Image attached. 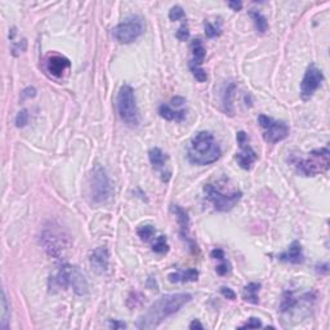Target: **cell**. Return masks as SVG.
Wrapping results in <instances>:
<instances>
[{
    "mask_svg": "<svg viewBox=\"0 0 330 330\" xmlns=\"http://www.w3.org/2000/svg\"><path fill=\"white\" fill-rule=\"evenodd\" d=\"M71 286H73L74 292H75L76 294H79V296L87 294V292H88V284H87V280H85L84 275L80 272V270H79L78 267L74 268Z\"/></svg>",
    "mask_w": 330,
    "mask_h": 330,
    "instance_id": "obj_18",
    "label": "cell"
},
{
    "mask_svg": "<svg viewBox=\"0 0 330 330\" xmlns=\"http://www.w3.org/2000/svg\"><path fill=\"white\" fill-rule=\"evenodd\" d=\"M204 192L207 195V199L213 204V207L218 212H228L232 208L236 207V204L240 202L242 194L241 191H233L232 194H223L220 190H217L213 185H205Z\"/></svg>",
    "mask_w": 330,
    "mask_h": 330,
    "instance_id": "obj_7",
    "label": "cell"
},
{
    "mask_svg": "<svg viewBox=\"0 0 330 330\" xmlns=\"http://www.w3.org/2000/svg\"><path fill=\"white\" fill-rule=\"evenodd\" d=\"M297 299L296 297L293 296L292 292H285L281 299V305H280V311L281 312H288L292 310L293 307H296Z\"/></svg>",
    "mask_w": 330,
    "mask_h": 330,
    "instance_id": "obj_26",
    "label": "cell"
},
{
    "mask_svg": "<svg viewBox=\"0 0 330 330\" xmlns=\"http://www.w3.org/2000/svg\"><path fill=\"white\" fill-rule=\"evenodd\" d=\"M220 34H222V32H220V28H217L214 25H212L211 22L205 23V35H207L208 39H213L216 38V36H220Z\"/></svg>",
    "mask_w": 330,
    "mask_h": 330,
    "instance_id": "obj_32",
    "label": "cell"
},
{
    "mask_svg": "<svg viewBox=\"0 0 330 330\" xmlns=\"http://www.w3.org/2000/svg\"><path fill=\"white\" fill-rule=\"evenodd\" d=\"M191 52L192 60L190 61L189 67H202V63L204 62L207 49L200 39H195L191 41Z\"/></svg>",
    "mask_w": 330,
    "mask_h": 330,
    "instance_id": "obj_17",
    "label": "cell"
},
{
    "mask_svg": "<svg viewBox=\"0 0 330 330\" xmlns=\"http://www.w3.org/2000/svg\"><path fill=\"white\" fill-rule=\"evenodd\" d=\"M74 268L75 267L67 263L62 264L58 268V272L49 279V288L51 289H67L71 285Z\"/></svg>",
    "mask_w": 330,
    "mask_h": 330,
    "instance_id": "obj_12",
    "label": "cell"
},
{
    "mask_svg": "<svg viewBox=\"0 0 330 330\" xmlns=\"http://www.w3.org/2000/svg\"><path fill=\"white\" fill-rule=\"evenodd\" d=\"M170 211L176 214L177 220H178V224H179V232H181L182 239L187 240L190 245H191L192 248H195V244L190 240V236H189V232H190L189 214L186 213V211H183L182 208L179 207V205H170Z\"/></svg>",
    "mask_w": 330,
    "mask_h": 330,
    "instance_id": "obj_15",
    "label": "cell"
},
{
    "mask_svg": "<svg viewBox=\"0 0 330 330\" xmlns=\"http://www.w3.org/2000/svg\"><path fill=\"white\" fill-rule=\"evenodd\" d=\"M176 36L181 41H186L187 39L190 38V31H189V26H187V23H183V25L178 28V31H177Z\"/></svg>",
    "mask_w": 330,
    "mask_h": 330,
    "instance_id": "obj_33",
    "label": "cell"
},
{
    "mask_svg": "<svg viewBox=\"0 0 330 330\" xmlns=\"http://www.w3.org/2000/svg\"><path fill=\"white\" fill-rule=\"evenodd\" d=\"M14 35H16V27H13L12 30H10V32H9V39H10V40H13V39H14Z\"/></svg>",
    "mask_w": 330,
    "mask_h": 330,
    "instance_id": "obj_42",
    "label": "cell"
},
{
    "mask_svg": "<svg viewBox=\"0 0 330 330\" xmlns=\"http://www.w3.org/2000/svg\"><path fill=\"white\" fill-rule=\"evenodd\" d=\"M258 124L263 129V138L268 143H277L280 141H284L289 135V126L284 121L274 120L266 115H259Z\"/></svg>",
    "mask_w": 330,
    "mask_h": 330,
    "instance_id": "obj_8",
    "label": "cell"
},
{
    "mask_svg": "<svg viewBox=\"0 0 330 330\" xmlns=\"http://www.w3.org/2000/svg\"><path fill=\"white\" fill-rule=\"evenodd\" d=\"M279 259L283 262H289V263L293 264H302L305 262V254H303L301 242L298 240H294L290 244L289 249L279 255Z\"/></svg>",
    "mask_w": 330,
    "mask_h": 330,
    "instance_id": "obj_16",
    "label": "cell"
},
{
    "mask_svg": "<svg viewBox=\"0 0 330 330\" xmlns=\"http://www.w3.org/2000/svg\"><path fill=\"white\" fill-rule=\"evenodd\" d=\"M186 17L185 10H183L182 6L174 5L170 8L169 10V19L170 21H179V19H183Z\"/></svg>",
    "mask_w": 330,
    "mask_h": 330,
    "instance_id": "obj_29",
    "label": "cell"
},
{
    "mask_svg": "<svg viewBox=\"0 0 330 330\" xmlns=\"http://www.w3.org/2000/svg\"><path fill=\"white\" fill-rule=\"evenodd\" d=\"M220 293H222V296H223L224 298L229 299V301H235L236 299L235 292H233L231 288H228V286H222V288H220Z\"/></svg>",
    "mask_w": 330,
    "mask_h": 330,
    "instance_id": "obj_36",
    "label": "cell"
},
{
    "mask_svg": "<svg viewBox=\"0 0 330 330\" xmlns=\"http://www.w3.org/2000/svg\"><path fill=\"white\" fill-rule=\"evenodd\" d=\"M191 299L192 296L189 293H176V294H165L160 297L139 318L137 328L154 329L159 327L165 319L178 312L186 303L191 302Z\"/></svg>",
    "mask_w": 330,
    "mask_h": 330,
    "instance_id": "obj_1",
    "label": "cell"
},
{
    "mask_svg": "<svg viewBox=\"0 0 330 330\" xmlns=\"http://www.w3.org/2000/svg\"><path fill=\"white\" fill-rule=\"evenodd\" d=\"M28 123V111L26 110H21L18 113H17L16 116V125L17 128H23V126L27 125Z\"/></svg>",
    "mask_w": 330,
    "mask_h": 330,
    "instance_id": "obj_31",
    "label": "cell"
},
{
    "mask_svg": "<svg viewBox=\"0 0 330 330\" xmlns=\"http://www.w3.org/2000/svg\"><path fill=\"white\" fill-rule=\"evenodd\" d=\"M220 264L218 266L217 268H216V271H217V274L220 275V276H226L227 274L231 272V264H229V262L227 261L226 257L220 258Z\"/></svg>",
    "mask_w": 330,
    "mask_h": 330,
    "instance_id": "obj_30",
    "label": "cell"
},
{
    "mask_svg": "<svg viewBox=\"0 0 330 330\" xmlns=\"http://www.w3.org/2000/svg\"><path fill=\"white\" fill-rule=\"evenodd\" d=\"M240 328H242V329H246V328H248V329H258V328H262V323L259 319L250 318L245 324L241 325Z\"/></svg>",
    "mask_w": 330,
    "mask_h": 330,
    "instance_id": "obj_34",
    "label": "cell"
},
{
    "mask_svg": "<svg viewBox=\"0 0 330 330\" xmlns=\"http://www.w3.org/2000/svg\"><path fill=\"white\" fill-rule=\"evenodd\" d=\"M190 329L191 330H195V329H199V330H204V327H203V324L202 323H200V321L199 320H194L191 323V324H190Z\"/></svg>",
    "mask_w": 330,
    "mask_h": 330,
    "instance_id": "obj_40",
    "label": "cell"
},
{
    "mask_svg": "<svg viewBox=\"0 0 330 330\" xmlns=\"http://www.w3.org/2000/svg\"><path fill=\"white\" fill-rule=\"evenodd\" d=\"M109 327H110L111 329H124V328H126V325L124 324L123 321L110 320V323H109Z\"/></svg>",
    "mask_w": 330,
    "mask_h": 330,
    "instance_id": "obj_38",
    "label": "cell"
},
{
    "mask_svg": "<svg viewBox=\"0 0 330 330\" xmlns=\"http://www.w3.org/2000/svg\"><path fill=\"white\" fill-rule=\"evenodd\" d=\"M152 250L157 254H164L169 250V245H168L167 237L165 236H159L156 240H155L154 245H152Z\"/></svg>",
    "mask_w": 330,
    "mask_h": 330,
    "instance_id": "obj_28",
    "label": "cell"
},
{
    "mask_svg": "<svg viewBox=\"0 0 330 330\" xmlns=\"http://www.w3.org/2000/svg\"><path fill=\"white\" fill-rule=\"evenodd\" d=\"M172 104H173L174 106H181V105L185 104V98H183V97H174L173 100H172Z\"/></svg>",
    "mask_w": 330,
    "mask_h": 330,
    "instance_id": "obj_41",
    "label": "cell"
},
{
    "mask_svg": "<svg viewBox=\"0 0 330 330\" xmlns=\"http://www.w3.org/2000/svg\"><path fill=\"white\" fill-rule=\"evenodd\" d=\"M228 6L231 8L232 10H235V12H237V10H241L242 8V3L241 1H237V0H231V1H228Z\"/></svg>",
    "mask_w": 330,
    "mask_h": 330,
    "instance_id": "obj_39",
    "label": "cell"
},
{
    "mask_svg": "<svg viewBox=\"0 0 330 330\" xmlns=\"http://www.w3.org/2000/svg\"><path fill=\"white\" fill-rule=\"evenodd\" d=\"M159 115H160L163 119L168 120V121H173V120H176V121H182L186 117V111H174L172 110L170 106H168V105H161V106L159 107Z\"/></svg>",
    "mask_w": 330,
    "mask_h": 330,
    "instance_id": "obj_21",
    "label": "cell"
},
{
    "mask_svg": "<svg viewBox=\"0 0 330 330\" xmlns=\"http://www.w3.org/2000/svg\"><path fill=\"white\" fill-rule=\"evenodd\" d=\"M249 16L252 17L253 22H254L255 28L258 30V32H261V34H264V32L268 30V22L266 17L262 14L261 12H258V10L252 9L249 12Z\"/></svg>",
    "mask_w": 330,
    "mask_h": 330,
    "instance_id": "obj_25",
    "label": "cell"
},
{
    "mask_svg": "<svg viewBox=\"0 0 330 330\" xmlns=\"http://www.w3.org/2000/svg\"><path fill=\"white\" fill-rule=\"evenodd\" d=\"M145 32V22L138 16L126 18L112 30L113 38L121 44H130Z\"/></svg>",
    "mask_w": 330,
    "mask_h": 330,
    "instance_id": "obj_6",
    "label": "cell"
},
{
    "mask_svg": "<svg viewBox=\"0 0 330 330\" xmlns=\"http://www.w3.org/2000/svg\"><path fill=\"white\" fill-rule=\"evenodd\" d=\"M261 290V284L259 283H250L244 286L242 289V299L245 302L252 303V305H258L259 298H258V293Z\"/></svg>",
    "mask_w": 330,
    "mask_h": 330,
    "instance_id": "obj_20",
    "label": "cell"
},
{
    "mask_svg": "<svg viewBox=\"0 0 330 330\" xmlns=\"http://www.w3.org/2000/svg\"><path fill=\"white\" fill-rule=\"evenodd\" d=\"M148 159L151 161L152 167L155 169H163L165 167V161H167V156L161 151L159 147H154L148 151Z\"/></svg>",
    "mask_w": 330,
    "mask_h": 330,
    "instance_id": "obj_24",
    "label": "cell"
},
{
    "mask_svg": "<svg viewBox=\"0 0 330 330\" xmlns=\"http://www.w3.org/2000/svg\"><path fill=\"white\" fill-rule=\"evenodd\" d=\"M36 96V89L32 88V87H27L26 89H23L22 93H21V98L23 100H26V98H31V97H35Z\"/></svg>",
    "mask_w": 330,
    "mask_h": 330,
    "instance_id": "obj_37",
    "label": "cell"
},
{
    "mask_svg": "<svg viewBox=\"0 0 330 330\" xmlns=\"http://www.w3.org/2000/svg\"><path fill=\"white\" fill-rule=\"evenodd\" d=\"M236 89L235 83H229L226 87L223 92V97H222V102H223V110L226 115L232 116L233 115V107H232V98H233V92Z\"/></svg>",
    "mask_w": 330,
    "mask_h": 330,
    "instance_id": "obj_22",
    "label": "cell"
},
{
    "mask_svg": "<svg viewBox=\"0 0 330 330\" xmlns=\"http://www.w3.org/2000/svg\"><path fill=\"white\" fill-rule=\"evenodd\" d=\"M109 250L105 246H100V248L95 249L93 252L89 255V262H91L92 268L95 270L97 274H104L109 268Z\"/></svg>",
    "mask_w": 330,
    "mask_h": 330,
    "instance_id": "obj_13",
    "label": "cell"
},
{
    "mask_svg": "<svg viewBox=\"0 0 330 330\" xmlns=\"http://www.w3.org/2000/svg\"><path fill=\"white\" fill-rule=\"evenodd\" d=\"M330 151L328 147H321L311 151L305 159L293 160L297 172L303 177H315L325 173L329 169Z\"/></svg>",
    "mask_w": 330,
    "mask_h": 330,
    "instance_id": "obj_3",
    "label": "cell"
},
{
    "mask_svg": "<svg viewBox=\"0 0 330 330\" xmlns=\"http://www.w3.org/2000/svg\"><path fill=\"white\" fill-rule=\"evenodd\" d=\"M10 321V306L8 303L5 290H1V320H0V328L1 329H8Z\"/></svg>",
    "mask_w": 330,
    "mask_h": 330,
    "instance_id": "obj_23",
    "label": "cell"
},
{
    "mask_svg": "<svg viewBox=\"0 0 330 330\" xmlns=\"http://www.w3.org/2000/svg\"><path fill=\"white\" fill-rule=\"evenodd\" d=\"M220 154V147L214 141L213 134L209 132H199L191 139L187 157L190 163L196 165H209L216 163Z\"/></svg>",
    "mask_w": 330,
    "mask_h": 330,
    "instance_id": "obj_2",
    "label": "cell"
},
{
    "mask_svg": "<svg viewBox=\"0 0 330 330\" xmlns=\"http://www.w3.org/2000/svg\"><path fill=\"white\" fill-rule=\"evenodd\" d=\"M26 47H27V41H26V39H22L21 41H18V43H16V44L13 45V56H18V53L21 52H25L26 51Z\"/></svg>",
    "mask_w": 330,
    "mask_h": 330,
    "instance_id": "obj_35",
    "label": "cell"
},
{
    "mask_svg": "<svg viewBox=\"0 0 330 330\" xmlns=\"http://www.w3.org/2000/svg\"><path fill=\"white\" fill-rule=\"evenodd\" d=\"M236 141H237L240 148H241V152L236 154V161L240 165V168L249 170L252 168L253 163L258 159V155L255 154L254 150L249 145V137L245 132H242V130L237 132Z\"/></svg>",
    "mask_w": 330,
    "mask_h": 330,
    "instance_id": "obj_11",
    "label": "cell"
},
{
    "mask_svg": "<svg viewBox=\"0 0 330 330\" xmlns=\"http://www.w3.org/2000/svg\"><path fill=\"white\" fill-rule=\"evenodd\" d=\"M41 244L48 254L60 259L65 250L69 249V236H63L61 231L48 228L41 235Z\"/></svg>",
    "mask_w": 330,
    "mask_h": 330,
    "instance_id": "obj_9",
    "label": "cell"
},
{
    "mask_svg": "<svg viewBox=\"0 0 330 330\" xmlns=\"http://www.w3.org/2000/svg\"><path fill=\"white\" fill-rule=\"evenodd\" d=\"M117 111L119 116L129 126H137L139 124L138 107L135 104L134 92L130 85L124 84L117 95Z\"/></svg>",
    "mask_w": 330,
    "mask_h": 330,
    "instance_id": "obj_5",
    "label": "cell"
},
{
    "mask_svg": "<svg viewBox=\"0 0 330 330\" xmlns=\"http://www.w3.org/2000/svg\"><path fill=\"white\" fill-rule=\"evenodd\" d=\"M71 66L69 58L61 56V54H53L49 56L47 62V69L51 73V75L56 76V78H61L63 74L66 73L67 70Z\"/></svg>",
    "mask_w": 330,
    "mask_h": 330,
    "instance_id": "obj_14",
    "label": "cell"
},
{
    "mask_svg": "<svg viewBox=\"0 0 330 330\" xmlns=\"http://www.w3.org/2000/svg\"><path fill=\"white\" fill-rule=\"evenodd\" d=\"M137 233H138L142 241H150L155 235V227L151 226V224H143V226L138 227Z\"/></svg>",
    "mask_w": 330,
    "mask_h": 330,
    "instance_id": "obj_27",
    "label": "cell"
},
{
    "mask_svg": "<svg viewBox=\"0 0 330 330\" xmlns=\"http://www.w3.org/2000/svg\"><path fill=\"white\" fill-rule=\"evenodd\" d=\"M324 80V74L320 69L315 66L314 63H311L308 66L307 71L305 73V76L301 83V96L305 101L310 100L314 96V93L319 89Z\"/></svg>",
    "mask_w": 330,
    "mask_h": 330,
    "instance_id": "obj_10",
    "label": "cell"
},
{
    "mask_svg": "<svg viewBox=\"0 0 330 330\" xmlns=\"http://www.w3.org/2000/svg\"><path fill=\"white\" fill-rule=\"evenodd\" d=\"M89 192H91L92 200L96 204L106 203L112 196L113 189L110 177L107 174L106 169L101 165H96L91 170L89 177Z\"/></svg>",
    "mask_w": 330,
    "mask_h": 330,
    "instance_id": "obj_4",
    "label": "cell"
},
{
    "mask_svg": "<svg viewBox=\"0 0 330 330\" xmlns=\"http://www.w3.org/2000/svg\"><path fill=\"white\" fill-rule=\"evenodd\" d=\"M170 283H189V281H198L199 279V272L195 268H190L187 271H182V272H173V274L168 275Z\"/></svg>",
    "mask_w": 330,
    "mask_h": 330,
    "instance_id": "obj_19",
    "label": "cell"
}]
</instances>
